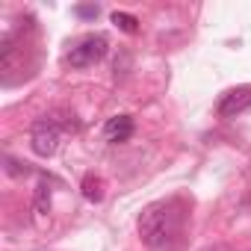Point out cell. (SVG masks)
I'll use <instances>...</instances> for the list:
<instances>
[{
	"label": "cell",
	"mask_w": 251,
	"mask_h": 251,
	"mask_svg": "<svg viewBox=\"0 0 251 251\" xmlns=\"http://www.w3.org/2000/svg\"><path fill=\"white\" fill-rule=\"evenodd\" d=\"M180 227H183V210L177 201H157L139 213V236L154 251L172 248Z\"/></svg>",
	"instance_id": "cell-1"
},
{
	"label": "cell",
	"mask_w": 251,
	"mask_h": 251,
	"mask_svg": "<svg viewBox=\"0 0 251 251\" xmlns=\"http://www.w3.org/2000/svg\"><path fill=\"white\" fill-rule=\"evenodd\" d=\"M74 12H77V15H80V18H95V15H98V12H100V9H98V6H77V9H74Z\"/></svg>",
	"instance_id": "cell-9"
},
{
	"label": "cell",
	"mask_w": 251,
	"mask_h": 251,
	"mask_svg": "<svg viewBox=\"0 0 251 251\" xmlns=\"http://www.w3.org/2000/svg\"><path fill=\"white\" fill-rule=\"evenodd\" d=\"M83 195H86L89 201H100V198H103V180L95 177V175H86V177H83Z\"/></svg>",
	"instance_id": "cell-7"
},
{
	"label": "cell",
	"mask_w": 251,
	"mask_h": 251,
	"mask_svg": "<svg viewBox=\"0 0 251 251\" xmlns=\"http://www.w3.org/2000/svg\"><path fill=\"white\" fill-rule=\"evenodd\" d=\"M103 136L106 142L118 145V142H127L133 136V118L130 115H112L106 124H103Z\"/></svg>",
	"instance_id": "cell-5"
},
{
	"label": "cell",
	"mask_w": 251,
	"mask_h": 251,
	"mask_svg": "<svg viewBox=\"0 0 251 251\" xmlns=\"http://www.w3.org/2000/svg\"><path fill=\"white\" fill-rule=\"evenodd\" d=\"M33 210H36L39 216H45V213L50 210V183H48V177H42V180H39V186H36Z\"/></svg>",
	"instance_id": "cell-6"
},
{
	"label": "cell",
	"mask_w": 251,
	"mask_h": 251,
	"mask_svg": "<svg viewBox=\"0 0 251 251\" xmlns=\"http://www.w3.org/2000/svg\"><path fill=\"white\" fill-rule=\"evenodd\" d=\"M245 109H251V86L227 89V92L219 98V115H222V118H236V115H242Z\"/></svg>",
	"instance_id": "cell-4"
},
{
	"label": "cell",
	"mask_w": 251,
	"mask_h": 251,
	"mask_svg": "<svg viewBox=\"0 0 251 251\" xmlns=\"http://www.w3.org/2000/svg\"><path fill=\"white\" fill-rule=\"evenodd\" d=\"M106 50H109L106 36L89 33V36H83L77 45H71V50L65 53V62H68L71 68H89V65L100 62V59L106 56Z\"/></svg>",
	"instance_id": "cell-2"
},
{
	"label": "cell",
	"mask_w": 251,
	"mask_h": 251,
	"mask_svg": "<svg viewBox=\"0 0 251 251\" xmlns=\"http://www.w3.org/2000/svg\"><path fill=\"white\" fill-rule=\"evenodd\" d=\"M59 139H62V124L56 121V115L36 118L33 133H30V145L39 157H53L59 148Z\"/></svg>",
	"instance_id": "cell-3"
},
{
	"label": "cell",
	"mask_w": 251,
	"mask_h": 251,
	"mask_svg": "<svg viewBox=\"0 0 251 251\" xmlns=\"http://www.w3.org/2000/svg\"><path fill=\"white\" fill-rule=\"evenodd\" d=\"M112 24L118 30H124V33H136L139 30V21L133 15H127V12H112Z\"/></svg>",
	"instance_id": "cell-8"
},
{
	"label": "cell",
	"mask_w": 251,
	"mask_h": 251,
	"mask_svg": "<svg viewBox=\"0 0 251 251\" xmlns=\"http://www.w3.org/2000/svg\"><path fill=\"white\" fill-rule=\"evenodd\" d=\"M204 251H222V248H204Z\"/></svg>",
	"instance_id": "cell-10"
}]
</instances>
